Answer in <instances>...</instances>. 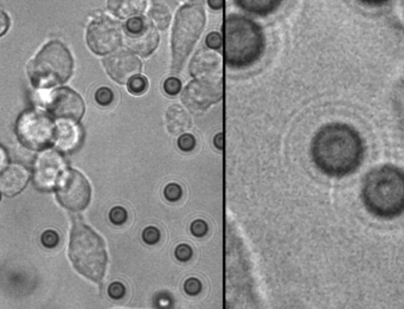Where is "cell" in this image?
Returning <instances> with one entry per match:
<instances>
[{
    "instance_id": "1",
    "label": "cell",
    "mask_w": 404,
    "mask_h": 309,
    "mask_svg": "<svg viewBox=\"0 0 404 309\" xmlns=\"http://www.w3.org/2000/svg\"><path fill=\"white\" fill-rule=\"evenodd\" d=\"M312 159L316 167L331 176H343L356 171L364 157L359 134L343 123L324 126L312 141Z\"/></svg>"
},
{
    "instance_id": "2",
    "label": "cell",
    "mask_w": 404,
    "mask_h": 309,
    "mask_svg": "<svg viewBox=\"0 0 404 309\" xmlns=\"http://www.w3.org/2000/svg\"><path fill=\"white\" fill-rule=\"evenodd\" d=\"M368 210L382 218H395L404 212V171L386 165L371 171L363 185Z\"/></svg>"
},
{
    "instance_id": "3",
    "label": "cell",
    "mask_w": 404,
    "mask_h": 309,
    "mask_svg": "<svg viewBox=\"0 0 404 309\" xmlns=\"http://www.w3.org/2000/svg\"><path fill=\"white\" fill-rule=\"evenodd\" d=\"M264 50L261 27L243 16L230 15L224 23V54L230 68H248Z\"/></svg>"
},
{
    "instance_id": "4",
    "label": "cell",
    "mask_w": 404,
    "mask_h": 309,
    "mask_svg": "<svg viewBox=\"0 0 404 309\" xmlns=\"http://www.w3.org/2000/svg\"><path fill=\"white\" fill-rule=\"evenodd\" d=\"M69 256L79 274L100 282L106 272L107 252L102 238L89 227L76 223L72 228Z\"/></svg>"
},
{
    "instance_id": "5",
    "label": "cell",
    "mask_w": 404,
    "mask_h": 309,
    "mask_svg": "<svg viewBox=\"0 0 404 309\" xmlns=\"http://www.w3.org/2000/svg\"><path fill=\"white\" fill-rule=\"evenodd\" d=\"M74 62L64 44L51 40L30 62L27 74L34 88L48 89L68 81Z\"/></svg>"
},
{
    "instance_id": "6",
    "label": "cell",
    "mask_w": 404,
    "mask_h": 309,
    "mask_svg": "<svg viewBox=\"0 0 404 309\" xmlns=\"http://www.w3.org/2000/svg\"><path fill=\"white\" fill-rule=\"evenodd\" d=\"M205 25L204 9L199 3L184 5L176 16L172 31V70L178 72L197 43Z\"/></svg>"
},
{
    "instance_id": "7",
    "label": "cell",
    "mask_w": 404,
    "mask_h": 309,
    "mask_svg": "<svg viewBox=\"0 0 404 309\" xmlns=\"http://www.w3.org/2000/svg\"><path fill=\"white\" fill-rule=\"evenodd\" d=\"M17 134L20 142L32 149H42L55 140L56 128L50 117L39 110H29L19 117Z\"/></svg>"
},
{
    "instance_id": "8",
    "label": "cell",
    "mask_w": 404,
    "mask_h": 309,
    "mask_svg": "<svg viewBox=\"0 0 404 309\" xmlns=\"http://www.w3.org/2000/svg\"><path fill=\"white\" fill-rule=\"evenodd\" d=\"M121 40V25L109 17H99L90 23L87 32V41L93 53L97 55L109 54L120 47Z\"/></svg>"
},
{
    "instance_id": "9",
    "label": "cell",
    "mask_w": 404,
    "mask_h": 309,
    "mask_svg": "<svg viewBox=\"0 0 404 309\" xmlns=\"http://www.w3.org/2000/svg\"><path fill=\"white\" fill-rule=\"evenodd\" d=\"M222 79L196 78L183 92V102L190 112H204L214 103L222 100Z\"/></svg>"
},
{
    "instance_id": "10",
    "label": "cell",
    "mask_w": 404,
    "mask_h": 309,
    "mask_svg": "<svg viewBox=\"0 0 404 309\" xmlns=\"http://www.w3.org/2000/svg\"><path fill=\"white\" fill-rule=\"evenodd\" d=\"M57 197L64 207L71 211L86 209L90 200V185L77 171L65 172L61 176L57 187Z\"/></svg>"
},
{
    "instance_id": "11",
    "label": "cell",
    "mask_w": 404,
    "mask_h": 309,
    "mask_svg": "<svg viewBox=\"0 0 404 309\" xmlns=\"http://www.w3.org/2000/svg\"><path fill=\"white\" fill-rule=\"evenodd\" d=\"M47 110L55 120L76 123L85 114V102L74 90L60 88L48 97Z\"/></svg>"
},
{
    "instance_id": "12",
    "label": "cell",
    "mask_w": 404,
    "mask_h": 309,
    "mask_svg": "<svg viewBox=\"0 0 404 309\" xmlns=\"http://www.w3.org/2000/svg\"><path fill=\"white\" fill-rule=\"evenodd\" d=\"M125 31L128 47L142 57H148L158 47L159 34L145 17L128 19Z\"/></svg>"
},
{
    "instance_id": "13",
    "label": "cell",
    "mask_w": 404,
    "mask_h": 309,
    "mask_svg": "<svg viewBox=\"0 0 404 309\" xmlns=\"http://www.w3.org/2000/svg\"><path fill=\"white\" fill-rule=\"evenodd\" d=\"M64 162L57 152L47 151L38 157L34 168V184L41 190H50L63 175Z\"/></svg>"
},
{
    "instance_id": "14",
    "label": "cell",
    "mask_w": 404,
    "mask_h": 309,
    "mask_svg": "<svg viewBox=\"0 0 404 309\" xmlns=\"http://www.w3.org/2000/svg\"><path fill=\"white\" fill-rule=\"evenodd\" d=\"M106 70L117 83H127L141 71V62L127 50H120L103 61Z\"/></svg>"
},
{
    "instance_id": "15",
    "label": "cell",
    "mask_w": 404,
    "mask_h": 309,
    "mask_svg": "<svg viewBox=\"0 0 404 309\" xmlns=\"http://www.w3.org/2000/svg\"><path fill=\"white\" fill-rule=\"evenodd\" d=\"M190 72L196 78L222 79L221 57L210 49H200L191 61Z\"/></svg>"
},
{
    "instance_id": "16",
    "label": "cell",
    "mask_w": 404,
    "mask_h": 309,
    "mask_svg": "<svg viewBox=\"0 0 404 309\" xmlns=\"http://www.w3.org/2000/svg\"><path fill=\"white\" fill-rule=\"evenodd\" d=\"M29 182V172L22 165H11L0 173V191L8 197L22 192Z\"/></svg>"
},
{
    "instance_id": "17",
    "label": "cell",
    "mask_w": 404,
    "mask_h": 309,
    "mask_svg": "<svg viewBox=\"0 0 404 309\" xmlns=\"http://www.w3.org/2000/svg\"><path fill=\"white\" fill-rule=\"evenodd\" d=\"M148 0H108V10L121 19L140 15L147 8Z\"/></svg>"
},
{
    "instance_id": "18",
    "label": "cell",
    "mask_w": 404,
    "mask_h": 309,
    "mask_svg": "<svg viewBox=\"0 0 404 309\" xmlns=\"http://www.w3.org/2000/svg\"><path fill=\"white\" fill-rule=\"evenodd\" d=\"M191 126V119L182 106L173 105L166 112V127L171 134L184 133Z\"/></svg>"
},
{
    "instance_id": "19",
    "label": "cell",
    "mask_w": 404,
    "mask_h": 309,
    "mask_svg": "<svg viewBox=\"0 0 404 309\" xmlns=\"http://www.w3.org/2000/svg\"><path fill=\"white\" fill-rule=\"evenodd\" d=\"M55 140L58 146L64 151H71L78 145L81 140V130L72 122H62L61 126L56 128Z\"/></svg>"
},
{
    "instance_id": "20",
    "label": "cell",
    "mask_w": 404,
    "mask_h": 309,
    "mask_svg": "<svg viewBox=\"0 0 404 309\" xmlns=\"http://www.w3.org/2000/svg\"><path fill=\"white\" fill-rule=\"evenodd\" d=\"M284 0H235L243 11L255 16H268L278 9Z\"/></svg>"
},
{
    "instance_id": "21",
    "label": "cell",
    "mask_w": 404,
    "mask_h": 309,
    "mask_svg": "<svg viewBox=\"0 0 404 309\" xmlns=\"http://www.w3.org/2000/svg\"><path fill=\"white\" fill-rule=\"evenodd\" d=\"M149 18L160 30L167 29L171 22V12L164 4H154L149 11Z\"/></svg>"
},
{
    "instance_id": "22",
    "label": "cell",
    "mask_w": 404,
    "mask_h": 309,
    "mask_svg": "<svg viewBox=\"0 0 404 309\" xmlns=\"http://www.w3.org/2000/svg\"><path fill=\"white\" fill-rule=\"evenodd\" d=\"M127 88L130 90V93L134 94V95H140V94L145 93L147 90L148 82L145 77L137 75L127 82Z\"/></svg>"
},
{
    "instance_id": "23",
    "label": "cell",
    "mask_w": 404,
    "mask_h": 309,
    "mask_svg": "<svg viewBox=\"0 0 404 309\" xmlns=\"http://www.w3.org/2000/svg\"><path fill=\"white\" fill-rule=\"evenodd\" d=\"M95 100L100 106H109L114 100V94L109 88L102 86V88L97 89L95 94Z\"/></svg>"
},
{
    "instance_id": "24",
    "label": "cell",
    "mask_w": 404,
    "mask_h": 309,
    "mask_svg": "<svg viewBox=\"0 0 404 309\" xmlns=\"http://www.w3.org/2000/svg\"><path fill=\"white\" fill-rule=\"evenodd\" d=\"M60 242V236L54 230H48L42 235V243L47 248H55Z\"/></svg>"
},
{
    "instance_id": "25",
    "label": "cell",
    "mask_w": 404,
    "mask_h": 309,
    "mask_svg": "<svg viewBox=\"0 0 404 309\" xmlns=\"http://www.w3.org/2000/svg\"><path fill=\"white\" fill-rule=\"evenodd\" d=\"M180 88H182V83H180L179 79L176 77L167 78L165 81V84H164V89H165V92L171 96L177 95V94L179 93Z\"/></svg>"
},
{
    "instance_id": "26",
    "label": "cell",
    "mask_w": 404,
    "mask_h": 309,
    "mask_svg": "<svg viewBox=\"0 0 404 309\" xmlns=\"http://www.w3.org/2000/svg\"><path fill=\"white\" fill-rule=\"evenodd\" d=\"M109 217H110V220L113 222L114 224L120 225L126 222L127 213H126V211L123 209V207H114V209L110 211Z\"/></svg>"
},
{
    "instance_id": "27",
    "label": "cell",
    "mask_w": 404,
    "mask_h": 309,
    "mask_svg": "<svg viewBox=\"0 0 404 309\" xmlns=\"http://www.w3.org/2000/svg\"><path fill=\"white\" fill-rule=\"evenodd\" d=\"M165 197L171 201L178 200L180 196H182V189L176 184H170L165 189Z\"/></svg>"
},
{
    "instance_id": "28",
    "label": "cell",
    "mask_w": 404,
    "mask_h": 309,
    "mask_svg": "<svg viewBox=\"0 0 404 309\" xmlns=\"http://www.w3.org/2000/svg\"><path fill=\"white\" fill-rule=\"evenodd\" d=\"M178 144L182 151H191L194 147V138L191 134H184L180 137Z\"/></svg>"
},
{
    "instance_id": "29",
    "label": "cell",
    "mask_w": 404,
    "mask_h": 309,
    "mask_svg": "<svg viewBox=\"0 0 404 309\" xmlns=\"http://www.w3.org/2000/svg\"><path fill=\"white\" fill-rule=\"evenodd\" d=\"M159 237H160L159 231L156 230L155 228H152V227H151V228L146 229V230L144 231V239H145V242L149 243V244H153V243L158 242Z\"/></svg>"
},
{
    "instance_id": "30",
    "label": "cell",
    "mask_w": 404,
    "mask_h": 309,
    "mask_svg": "<svg viewBox=\"0 0 404 309\" xmlns=\"http://www.w3.org/2000/svg\"><path fill=\"white\" fill-rule=\"evenodd\" d=\"M191 253H192V251H191L190 246L187 245H179L176 250L177 258L180 259V261H187V259H190Z\"/></svg>"
},
{
    "instance_id": "31",
    "label": "cell",
    "mask_w": 404,
    "mask_h": 309,
    "mask_svg": "<svg viewBox=\"0 0 404 309\" xmlns=\"http://www.w3.org/2000/svg\"><path fill=\"white\" fill-rule=\"evenodd\" d=\"M207 44L209 48L211 49H219L222 45V39H221V36H219L218 33H210L207 38Z\"/></svg>"
},
{
    "instance_id": "32",
    "label": "cell",
    "mask_w": 404,
    "mask_h": 309,
    "mask_svg": "<svg viewBox=\"0 0 404 309\" xmlns=\"http://www.w3.org/2000/svg\"><path fill=\"white\" fill-rule=\"evenodd\" d=\"M185 290L190 295H196L200 290V282L198 280L191 279L185 283Z\"/></svg>"
},
{
    "instance_id": "33",
    "label": "cell",
    "mask_w": 404,
    "mask_h": 309,
    "mask_svg": "<svg viewBox=\"0 0 404 309\" xmlns=\"http://www.w3.org/2000/svg\"><path fill=\"white\" fill-rule=\"evenodd\" d=\"M191 230H192L193 235H196V236H198V237H200V236L205 235V232H207V230H208V227H207V224H205L203 220H196L192 224V229H191Z\"/></svg>"
},
{
    "instance_id": "34",
    "label": "cell",
    "mask_w": 404,
    "mask_h": 309,
    "mask_svg": "<svg viewBox=\"0 0 404 309\" xmlns=\"http://www.w3.org/2000/svg\"><path fill=\"white\" fill-rule=\"evenodd\" d=\"M108 293H109L110 296L114 298L121 297L125 293V288L121 283H113L109 287V289H108Z\"/></svg>"
},
{
    "instance_id": "35",
    "label": "cell",
    "mask_w": 404,
    "mask_h": 309,
    "mask_svg": "<svg viewBox=\"0 0 404 309\" xmlns=\"http://www.w3.org/2000/svg\"><path fill=\"white\" fill-rule=\"evenodd\" d=\"M9 26H10L9 17L4 11H3L2 9H0V36H3V34L6 33Z\"/></svg>"
},
{
    "instance_id": "36",
    "label": "cell",
    "mask_w": 404,
    "mask_h": 309,
    "mask_svg": "<svg viewBox=\"0 0 404 309\" xmlns=\"http://www.w3.org/2000/svg\"><path fill=\"white\" fill-rule=\"evenodd\" d=\"M209 5L214 10H219L223 6V0H209Z\"/></svg>"
},
{
    "instance_id": "37",
    "label": "cell",
    "mask_w": 404,
    "mask_h": 309,
    "mask_svg": "<svg viewBox=\"0 0 404 309\" xmlns=\"http://www.w3.org/2000/svg\"><path fill=\"white\" fill-rule=\"evenodd\" d=\"M6 160H8V158H6L5 152L0 148V169L4 167V165L6 164Z\"/></svg>"
},
{
    "instance_id": "38",
    "label": "cell",
    "mask_w": 404,
    "mask_h": 309,
    "mask_svg": "<svg viewBox=\"0 0 404 309\" xmlns=\"http://www.w3.org/2000/svg\"><path fill=\"white\" fill-rule=\"evenodd\" d=\"M360 2L367 3V4H370V5H379V4H383V3L388 2V0H360Z\"/></svg>"
}]
</instances>
